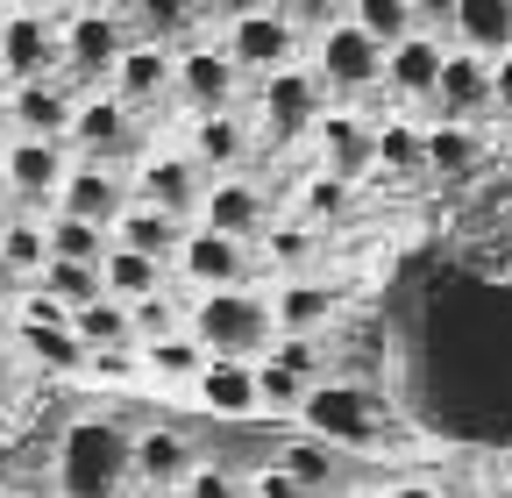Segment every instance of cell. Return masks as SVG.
Here are the masks:
<instances>
[{
	"label": "cell",
	"mask_w": 512,
	"mask_h": 498,
	"mask_svg": "<svg viewBox=\"0 0 512 498\" xmlns=\"http://www.w3.org/2000/svg\"><path fill=\"white\" fill-rule=\"evenodd\" d=\"M0 72H8V79L50 72V22L43 15H8V22H0Z\"/></svg>",
	"instance_id": "603a6c76"
},
{
	"label": "cell",
	"mask_w": 512,
	"mask_h": 498,
	"mask_svg": "<svg viewBox=\"0 0 512 498\" xmlns=\"http://www.w3.org/2000/svg\"><path fill=\"white\" fill-rule=\"evenodd\" d=\"M107 235H114V242H128V249H143V257H157V264H164L171 249L185 242V221H178V214H164V207H143V200H136V207H121V214L107 221Z\"/></svg>",
	"instance_id": "d6986e66"
},
{
	"label": "cell",
	"mask_w": 512,
	"mask_h": 498,
	"mask_svg": "<svg viewBox=\"0 0 512 498\" xmlns=\"http://www.w3.org/2000/svg\"><path fill=\"white\" fill-rule=\"evenodd\" d=\"M278 257H285V264L306 257V235H299V228H278Z\"/></svg>",
	"instance_id": "681fc988"
},
{
	"label": "cell",
	"mask_w": 512,
	"mask_h": 498,
	"mask_svg": "<svg viewBox=\"0 0 512 498\" xmlns=\"http://www.w3.org/2000/svg\"><path fill=\"white\" fill-rule=\"evenodd\" d=\"M264 356H278L285 370H299L306 385L320 378V342H313V335H271V342H264Z\"/></svg>",
	"instance_id": "b9f144b4"
},
{
	"label": "cell",
	"mask_w": 512,
	"mask_h": 498,
	"mask_svg": "<svg viewBox=\"0 0 512 498\" xmlns=\"http://www.w3.org/2000/svg\"><path fill=\"white\" fill-rule=\"evenodd\" d=\"M491 107L512 114V50H498V65H491Z\"/></svg>",
	"instance_id": "7dc6e473"
},
{
	"label": "cell",
	"mask_w": 512,
	"mask_h": 498,
	"mask_svg": "<svg viewBox=\"0 0 512 498\" xmlns=\"http://www.w3.org/2000/svg\"><path fill=\"white\" fill-rule=\"evenodd\" d=\"M320 86L313 72H299V65H278V72H264V129L278 136V143H299L313 121H320Z\"/></svg>",
	"instance_id": "52a82bcc"
},
{
	"label": "cell",
	"mask_w": 512,
	"mask_h": 498,
	"mask_svg": "<svg viewBox=\"0 0 512 498\" xmlns=\"http://www.w3.org/2000/svg\"><path fill=\"white\" fill-rule=\"evenodd\" d=\"M335 285H278V299H271V328L278 335H313V328H328L335 321Z\"/></svg>",
	"instance_id": "7402d4cb"
},
{
	"label": "cell",
	"mask_w": 512,
	"mask_h": 498,
	"mask_svg": "<svg viewBox=\"0 0 512 498\" xmlns=\"http://www.w3.org/2000/svg\"><path fill=\"white\" fill-rule=\"evenodd\" d=\"M413 413L470 449H512V285L477 271H420L406 299Z\"/></svg>",
	"instance_id": "6da1fadb"
},
{
	"label": "cell",
	"mask_w": 512,
	"mask_h": 498,
	"mask_svg": "<svg viewBox=\"0 0 512 498\" xmlns=\"http://www.w3.org/2000/svg\"><path fill=\"white\" fill-rule=\"evenodd\" d=\"M192 470V442L178 427H150L128 442V477H150V484H178Z\"/></svg>",
	"instance_id": "ffe728a7"
},
{
	"label": "cell",
	"mask_w": 512,
	"mask_h": 498,
	"mask_svg": "<svg viewBox=\"0 0 512 498\" xmlns=\"http://www.w3.org/2000/svg\"><path fill=\"white\" fill-rule=\"evenodd\" d=\"M349 22H356L370 43H399V36L420 29V22H413V0H349Z\"/></svg>",
	"instance_id": "d6a6232c"
},
{
	"label": "cell",
	"mask_w": 512,
	"mask_h": 498,
	"mask_svg": "<svg viewBox=\"0 0 512 498\" xmlns=\"http://www.w3.org/2000/svg\"><path fill=\"white\" fill-rule=\"evenodd\" d=\"M278 470L313 498V491H328L335 484V449L328 442H320V434H313V442H292V449H278Z\"/></svg>",
	"instance_id": "836d02e7"
},
{
	"label": "cell",
	"mask_w": 512,
	"mask_h": 498,
	"mask_svg": "<svg viewBox=\"0 0 512 498\" xmlns=\"http://www.w3.org/2000/svg\"><path fill=\"white\" fill-rule=\"evenodd\" d=\"M456 36H463V50H477V57H498V50H512V0H456Z\"/></svg>",
	"instance_id": "484cf974"
},
{
	"label": "cell",
	"mask_w": 512,
	"mask_h": 498,
	"mask_svg": "<svg viewBox=\"0 0 512 498\" xmlns=\"http://www.w3.org/2000/svg\"><path fill=\"white\" fill-rule=\"evenodd\" d=\"M0 257H8L22 278H36L43 257H50V235H43L36 221H0Z\"/></svg>",
	"instance_id": "f35d334b"
},
{
	"label": "cell",
	"mask_w": 512,
	"mask_h": 498,
	"mask_svg": "<svg viewBox=\"0 0 512 498\" xmlns=\"http://www.w3.org/2000/svg\"><path fill=\"white\" fill-rule=\"evenodd\" d=\"M313 129H320V164H328V178L370 171V121L363 114H328V121H313Z\"/></svg>",
	"instance_id": "cb8c5ba5"
},
{
	"label": "cell",
	"mask_w": 512,
	"mask_h": 498,
	"mask_svg": "<svg viewBox=\"0 0 512 498\" xmlns=\"http://www.w3.org/2000/svg\"><path fill=\"white\" fill-rule=\"evenodd\" d=\"M249 498H306V491H299V484H292V477H285V470L271 463L264 477H256V491H249Z\"/></svg>",
	"instance_id": "bcb514c9"
},
{
	"label": "cell",
	"mask_w": 512,
	"mask_h": 498,
	"mask_svg": "<svg viewBox=\"0 0 512 498\" xmlns=\"http://www.w3.org/2000/svg\"><path fill=\"white\" fill-rule=\"evenodd\" d=\"M434 107H441V121H470V114H484L491 107V65L477 50H441V72H434V93H427Z\"/></svg>",
	"instance_id": "ba28073f"
},
{
	"label": "cell",
	"mask_w": 512,
	"mask_h": 498,
	"mask_svg": "<svg viewBox=\"0 0 512 498\" xmlns=\"http://www.w3.org/2000/svg\"><path fill=\"white\" fill-rule=\"evenodd\" d=\"M200 8H214V15H249V8H264V0H200Z\"/></svg>",
	"instance_id": "f907efd6"
},
{
	"label": "cell",
	"mask_w": 512,
	"mask_h": 498,
	"mask_svg": "<svg viewBox=\"0 0 512 498\" xmlns=\"http://www.w3.org/2000/svg\"><path fill=\"white\" fill-rule=\"evenodd\" d=\"M456 15V0H413V22H448Z\"/></svg>",
	"instance_id": "c3c4849f"
},
{
	"label": "cell",
	"mask_w": 512,
	"mask_h": 498,
	"mask_svg": "<svg viewBox=\"0 0 512 498\" xmlns=\"http://www.w3.org/2000/svg\"><path fill=\"white\" fill-rule=\"evenodd\" d=\"M171 86L192 100V107H228L235 100V57L228 50H185V57H171Z\"/></svg>",
	"instance_id": "4fadbf2b"
},
{
	"label": "cell",
	"mask_w": 512,
	"mask_h": 498,
	"mask_svg": "<svg viewBox=\"0 0 512 498\" xmlns=\"http://www.w3.org/2000/svg\"><path fill=\"white\" fill-rule=\"evenodd\" d=\"M64 214H86V221H114L128 200H121V178L107 164H79V171H64L57 178V193H50Z\"/></svg>",
	"instance_id": "e0dca14e"
},
{
	"label": "cell",
	"mask_w": 512,
	"mask_h": 498,
	"mask_svg": "<svg viewBox=\"0 0 512 498\" xmlns=\"http://www.w3.org/2000/svg\"><path fill=\"white\" fill-rule=\"evenodd\" d=\"M249 157V129L228 114V107H207L200 114V129H192V164H207V171H235Z\"/></svg>",
	"instance_id": "4316f807"
},
{
	"label": "cell",
	"mask_w": 512,
	"mask_h": 498,
	"mask_svg": "<svg viewBox=\"0 0 512 498\" xmlns=\"http://www.w3.org/2000/svg\"><path fill=\"white\" fill-rule=\"evenodd\" d=\"M15 285H22V271H15L8 257H0V292H15Z\"/></svg>",
	"instance_id": "816d5d0a"
},
{
	"label": "cell",
	"mask_w": 512,
	"mask_h": 498,
	"mask_svg": "<svg viewBox=\"0 0 512 498\" xmlns=\"http://www.w3.org/2000/svg\"><path fill=\"white\" fill-rule=\"evenodd\" d=\"M64 491L72 498H107L121 477H128V442L114 420H79L72 434H64Z\"/></svg>",
	"instance_id": "277c9868"
},
{
	"label": "cell",
	"mask_w": 512,
	"mask_h": 498,
	"mask_svg": "<svg viewBox=\"0 0 512 498\" xmlns=\"http://www.w3.org/2000/svg\"><path fill=\"white\" fill-rule=\"evenodd\" d=\"M22 349H29L43 370H86V342H79L72 314H64V321H29V314H22Z\"/></svg>",
	"instance_id": "f1b7e54d"
},
{
	"label": "cell",
	"mask_w": 512,
	"mask_h": 498,
	"mask_svg": "<svg viewBox=\"0 0 512 498\" xmlns=\"http://www.w3.org/2000/svg\"><path fill=\"white\" fill-rule=\"evenodd\" d=\"M434 72H441V43L434 36H399V43H384V79L377 86H392V93H406V100H427L434 93Z\"/></svg>",
	"instance_id": "5bb4252c"
},
{
	"label": "cell",
	"mask_w": 512,
	"mask_h": 498,
	"mask_svg": "<svg viewBox=\"0 0 512 498\" xmlns=\"http://www.w3.org/2000/svg\"><path fill=\"white\" fill-rule=\"evenodd\" d=\"M8 114H15V129H22V136H64V121H72V100H64V86H50V79L36 72V79L15 86Z\"/></svg>",
	"instance_id": "d4e9b609"
},
{
	"label": "cell",
	"mask_w": 512,
	"mask_h": 498,
	"mask_svg": "<svg viewBox=\"0 0 512 498\" xmlns=\"http://www.w3.org/2000/svg\"><path fill=\"white\" fill-rule=\"evenodd\" d=\"M136 8H143V22L157 36H185L192 22H200V0H136Z\"/></svg>",
	"instance_id": "7bdbcfd3"
},
{
	"label": "cell",
	"mask_w": 512,
	"mask_h": 498,
	"mask_svg": "<svg viewBox=\"0 0 512 498\" xmlns=\"http://www.w3.org/2000/svg\"><path fill=\"white\" fill-rule=\"evenodd\" d=\"M249 370H256V406H271V413H299V399H306V378H299V370H285L278 356H256Z\"/></svg>",
	"instance_id": "74e56055"
},
{
	"label": "cell",
	"mask_w": 512,
	"mask_h": 498,
	"mask_svg": "<svg viewBox=\"0 0 512 498\" xmlns=\"http://www.w3.org/2000/svg\"><path fill=\"white\" fill-rule=\"evenodd\" d=\"M420 143H427V164L448 171V178H463V171L477 164V129H470V121H441V129L420 136Z\"/></svg>",
	"instance_id": "d590c367"
},
{
	"label": "cell",
	"mask_w": 512,
	"mask_h": 498,
	"mask_svg": "<svg viewBox=\"0 0 512 498\" xmlns=\"http://www.w3.org/2000/svg\"><path fill=\"white\" fill-rule=\"evenodd\" d=\"M64 57H72L79 79H107L114 57H121V29L100 8H86V15H72V29H64Z\"/></svg>",
	"instance_id": "ac0fdd59"
},
{
	"label": "cell",
	"mask_w": 512,
	"mask_h": 498,
	"mask_svg": "<svg viewBox=\"0 0 512 498\" xmlns=\"http://www.w3.org/2000/svg\"><path fill=\"white\" fill-rule=\"evenodd\" d=\"M392 498H434V491H420V484H399V491H392Z\"/></svg>",
	"instance_id": "f5cc1de1"
},
{
	"label": "cell",
	"mask_w": 512,
	"mask_h": 498,
	"mask_svg": "<svg viewBox=\"0 0 512 498\" xmlns=\"http://www.w3.org/2000/svg\"><path fill=\"white\" fill-rule=\"evenodd\" d=\"M192 385H200V399L214 413H228V420H249L256 413V370H249V356H207Z\"/></svg>",
	"instance_id": "2e32d148"
},
{
	"label": "cell",
	"mask_w": 512,
	"mask_h": 498,
	"mask_svg": "<svg viewBox=\"0 0 512 498\" xmlns=\"http://www.w3.org/2000/svg\"><path fill=\"white\" fill-rule=\"evenodd\" d=\"M278 15H292V22H335L342 15V0H271Z\"/></svg>",
	"instance_id": "f6af8a7d"
},
{
	"label": "cell",
	"mask_w": 512,
	"mask_h": 498,
	"mask_svg": "<svg viewBox=\"0 0 512 498\" xmlns=\"http://www.w3.org/2000/svg\"><path fill=\"white\" fill-rule=\"evenodd\" d=\"M271 335V299H256L249 285H207V299L192 306V342L207 356H264Z\"/></svg>",
	"instance_id": "7a4b0ae2"
},
{
	"label": "cell",
	"mask_w": 512,
	"mask_h": 498,
	"mask_svg": "<svg viewBox=\"0 0 512 498\" xmlns=\"http://www.w3.org/2000/svg\"><path fill=\"white\" fill-rule=\"evenodd\" d=\"M292 50H299V22L278 15L271 0H264V8H249V15H228L235 72H278V65H292Z\"/></svg>",
	"instance_id": "8992f818"
},
{
	"label": "cell",
	"mask_w": 512,
	"mask_h": 498,
	"mask_svg": "<svg viewBox=\"0 0 512 498\" xmlns=\"http://www.w3.org/2000/svg\"><path fill=\"white\" fill-rule=\"evenodd\" d=\"M128 321H136V335L150 342V335H171V328H178V306H171L164 285H157V292H143V299H128Z\"/></svg>",
	"instance_id": "60d3db41"
},
{
	"label": "cell",
	"mask_w": 512,
	"mask_h": 498,
	"mask_svg": "<svg viewBox=\"0 0 512 498\" xmlns=\"http://www.w3.org/2000/svg\"><path fill=\"white\" fill-rule=\"evenodd\" d=\"M143 363H150V378H164V385H192V378H200V363H207V349L192 342V328H171V335L143 342Z\"/></svg>",
	"instance_id": "f546056e"
},
{
	"label": "cell",
	"mask_w": 512,
	"mask_h": 498,
	"mask_svg": "<svg viewBox=\"0 0 512 498\" xmlns=\"http://www.w3.org/2000/svg\"><path fill=\"white\" fill-rule=\"evenodd\" d=\"M200 193H207V185H200V164H192V157H150L143 171H136V200L143 207H164V214H192V207H200Z\"/></svg>",
	"instance_id": "7c38bea8"
},
{
	"label": "cell",
	"mask_w": 512,
	"mask_h": 498,
	"mask_svg": "<svg viewBox=\"0 0 512 498\" xmlns=\"http://www.w3.org/2000/svg\"><path fill=\"white\" fill-rule=\"evenodd\" d=\"M370 164H384V171H420V164H427L420 129H413V121H384V129H370Z\"/></svg>",
	"instance_id": "e575fe53"
},
{
	"label": "cell",
	"mask_w": 512,
	"mask_h": 498,
	"mask_svg": "<svg viewBox=\"0 0 512 498\" xmlns=\"http://www.w3.org/2000/svg\"><path fill=\"white\" fill-rule=\"evenodd\" d=\"M64 136H72L86 157H107V150H121V143H128V107H121L114 93H93L86 107H72Z\"/></svg>",
	"instance_id": "44dd1931"
},
{
	"label": "cell",
	"mask_w": 512,
	"mask_h": 498,
	"mask_svg": "<svg viewBox=\"0 0 512 498\" xmlns=\"http://www.w3.org/2000/svg\"><path fill=\"white\" fill-rule=\"evenodd\" d=\"M313 79L335 86V93H370L384 79V43H370L349 15L320 22V65H313Z\"/></svg>",
	"instance_id": "5b68a950"
},
{
	"label": "cell",
	"mask_w": 512,
	"mask_h": 498,
	"mask_svg": "<svg viewBox=\"0 0 512 498\" xmlns=\"http://www.w3.org/2000/svg\"><path fill=\"white\" fill-rule=\"evenodd\" d=\"M0 178H8V193H15L22 207H43V200L57 193V178H64L57 136H22L8 157H0Z\"/></svg>",
	"instance_id": "30bf717a"
},
{
	"label": "cell",
	"mask_w": 512,
	"mask_h": 498,
	"mask_svg": "<svg viewBox=\"0 0 512 498\" xmlns=\"http://www.w3.org/2000/svg\"><path fill=\"white\" fill-rule=\"evenodd\" d=\"M200 221L207 228H221V235H256V228H264V193H256V185L249 178H221V185H207V193H200Z\"/></svg>",
	"instance_id": "9a60e30c"
},
{
	"label": "cell",
	"mask_w": 512,
	"mask_h": 498,
	"mask_svg": "<svg viewBox=\"0 0 512 498\" xmlns=\"http://www.w3.org/2000/svg\"><path fill=\"white\" fill-rule=\"evenodd\" d=\"M86 370L107 378V385H128V378H136V356H128V342L121 349H86Z\"/></svg>",
	"instance_id": "ee69618b"
},
{
	"label": "cell",
	"mask_w": 512,
	"mask_h": 498,
	"mask_svg": "<svg viewBox=\"0 0 512 498\" xmlns=\"http://www.w3.org/2000/svg\"><path fill=\"white\" fill-rule=\"evenodd\" d=\"M72 328H79V342H86V349H121V342H136V321H128V299H114V292H93V299H79V306H72Z\"/></svg>",
	"instance_id": "83f0119b"
},
{
	"label": "cell",
	"mask_w": 512,
	"mask_h": 498,
	"mask_svg": "<svg viewBox=\"0 0 512 498\" xmlns=\"http://www.w3.org/2000/svg\"><path fill=\"white\" fill-rule=\"evenodd\" d=\"M36 285H43L50 299H64V306H79V299H93V292H100V264H72V257H43Z\"/></svg>",
	"instance_id": "8d00e7d4"
},
{
	"label": "cell",
	"mask_w": 512,
	"mask_h": 498,
	"mask_svg": "<svg viewBox=\"0 0 512 498\" xmlns=\"http://www.w3.org/2000/svg\"><path fill=\"white\" fill-rule=\"evenodd\" d=\"M363 498H392V491H363Z\"/></svg>",
	"instance_id": "db71d44e"
},
{
	"label": "cell",
	"mask_w": 512,
	"mask_h": 498,
	"mask_svg": "<svg viewBox=\"0 0 512 498\" xmlns=\"http://www.w3.org/2000/svg\"><path fill=\"white\" fill-rule=\"evenodd\" d=\"M43 235H50V257H72V264H100V257H107V242H114V235H107V221L64 214V207H57V221H50Z\"/></svg>",
	"instance_id": "1f68e13d"
},
{
	"label": "cell",
	"mask_w": 512,
	"mask_h": 498,
	"mask_svg": "<svg viewBox=\"0 0 512 498\" xmlns=\"http://www.w3.org/2000/svg\"><path fill=\"white\" fill-rule=\"evenodd\" d=\"M0 221H8V214H0Z\"/></svg>",
	"instance_id": "11a10c76"
},
{
	"label": "cell",
	"mask_w": 512,
	"mask_h": 498,
	"mask_svg": "<svg viewBox=\"0 0 512 498\" xmlns=\"http://www.w3.org/2000/svg\"><path fill=\"white\" fill-rule=\"evenodd\" d=\"M178 484H185V498H249V491H242V477H235V470H221V463H192Z\"/></svg>",
	"instance_id": "ab89813d"
},
{
	"label": "cell",
	"mask_w": 512,
	"mask_h": 498,
	"mask_svg": "<svg viewBox=\"0 0 512 498\" xmlns=\"http://www.w3.org/2000/svg\"><path fill=\"white\" fill-rule=\"evenodd\" d=\"M100 292H114V299L157 292V257H143V249H128V242H107V257H100Z\"/></svg>",
	"instance_id": "4dcf8cb0"
},
{
	"label": "cell",
	"mask_w": 512,
	"mask_h": 498,
	"mask_svg": "<svg viewBox=\"0 0 512 498\" xmlns=\"http://www.w3.org/2000/svg\"><path fill=\"white\" fill-rule=\"evenodd\" d=\"M107 93H114L121 107L164 100V93H171V50H164V43H121L114 72H107Z\"/></svg>",
	"instance_id": "9c48e42d"
},
{
	"label": "cell",
	"mask_w": 512,
	"mask_h": 498,
	"mask_svg": "<svg viewBox=\"0 0 512 498\" xmlns=\"http://www.w3.org/2000/svg\"><path fill=\"white\" fill-rule=\"evenodd\" d=\"M299 420L320 434L328 449H377L384 442V413H377V399L363 392V385H306V399H299Z\"/></svg>",
	"instance_id": "3957f363"
},
{
	"label": "cell",
	"mask_w": 512,
	"mask_h": 498,
	"mask_svg": "<svg viewBox=\"0 0 512 498\" xmlns=\"http://www.w3.org/2000/svg\"><path fill=\"white\" fill-rule=\"evenodd\" d=\"M178 264H185V278L192 285H242L249 278V249H242V235H221V228H200V235H185L178 242Z\"/></svg>",
	"instance_id": "8fae6325"
}]
</instances>
